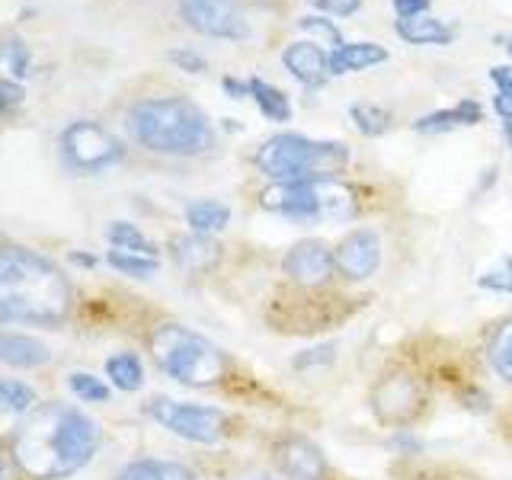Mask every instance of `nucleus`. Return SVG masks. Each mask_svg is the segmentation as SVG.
<instances>
[{
    "label": "nucleus",
    "instance_id": "1",
    "mask_svg": "<svg viewBox=\"0 0 512 480\" xmlns=\"http://www.w3.org/2000/svg\"><path fill=\"white\" fill-rule=\"evenodd\" d=\"M100 445V429L84 410L68 404L36 407L16 426L10 455L32 480H61L84 471Z\"/></svg>",
    "mask_w": 512,
    "mask_h": 480
},
{
    "label": "nucleus",
    "instance_id": "2",
    "mask_svg": "<svg viewBox=\"0 0 512 480\" xmlns=\"http://www.w3.org/2000/svg\"><path fill=\"white\" fill-rule=\"evenodd\" d=\"M74 308L68 276L26 247H0V324L61 327Z\"/></svg>",
    "mask_w": 512,
    "mask_h": 480
},
{
    "label": "nucleus",
    "instance_id": "3",
    "mask_svg": "<svg viewBox=\"0 0 512 480\" xmlns=\"http://www.w3.org/2000/svg\"><path fill=\"white\" fill-rule=\"evenodd\" d=\"M128 132L160 157H202L215 148V125L186 96H144L128 109Z\"/></svg>",
    "mask_w": 512,
    "mask_h": 480
},
{
    "label": "nucleus",
    "instance_id": "4",
    "mask_svg": "<svg viewBox=\"0 0 512 480\" xmlns=\"http://www.w3.org/2000/svg\"><path fill=\"white\" fill-rule=\"evenodd\" d=\"M260 208L295 224H336L359 215V192L340 176H311L295 183H269Z\"/></svg>",
    "mask_w": 512,
    "mask_h": 480
},
{
    "label": "nucleus",
    "instance_id": "5",
    "mask_svg": "<svg viewBox=\"0 0 512 480\" xmlns=\"http://www.w3.org/2000/svg\"><path fill=\"white\" fill-rule=\"evenodd\" d=\"M253 164L272 183H295V180H311V176H340L349 167V148L343 141H330V138L279 132L256 148Z\"/></svg>",
    "mask_w": 512,
    "mask_h": 480
},
{
    "label": "nucleus",
    "instance_id": "6",
    "mask_svg": "<svg viewBox=\"0 0 512 480\" xmlns=\"http://www.w3.org/2000/svg\"><path fill=\"white\" fill-rule=\"evenodd\" d=\"M151 356L160 372L186 388H212L228 375V356L183 324H160L151 333Z\"/></svg>",
    "mask_w": 512,
    "mask_h": 480
},
{
    "label": "nucleus",
    "instance_id": "7",
    "mask_svg": "<svg viewBox=\"0 0 512 480\" xmlns=\"http://www.w3.org/2000/svg\"><path fill=\"white\" fill-rule=\"evenodd\" d=\"M368 410L388 429H407L426 410V388L407 368H388L368 391Z\"/></svg>",
    "mask_w": 512,
    "mask_h": 480
},
{
    "label": "nucleus",
    "instance_id": "8",
    "mask_svg": "<svg viewBox=\"0 0 512 480\" xmlns=\"http://www.w3.org/2000/svg\"><path fill=\"white\" fill-rule=\"evenodd\" d=\"M148 416L173 436L196 445H218L231 432V420L224 410L205 404H183V400L173 397H154L148 404Z\"/></svg>",
    "mask_w": 512,
    "mask_h": 480
},
{
    "label": "nucleus",
    "instance_id": "9",
    "mask_svg": "<svg viewBox=\"0 0 512 480\" xmlns=\"http://www.w3.org/2000/svg\"><path fill=\"white\" fill-rule=\"evenodd\" d=\"M61 157L74 173H103L109 167L122 164L125 148L103 125L80 119L61 132Z\"/></svg>",
    "mask_w": 512,
    "mask_h": 480
},
{
    "label": "nucleus",
    "instance_id": "10",
    "mask_svg": "<svg viewBox=\"0 0 512 480\" xmlns=\"http://www.w3.org/2000/svg\"><path fill=\"white\" fill-rule=\"evenodd\" d=\"M180 16L205 39L244 42L250 36V23L237 0H180Z\"/></svg>",
    "mask_w": 512,
    "mask_h": 480
},
{
    "label": "nucleus",
    "instance_id": "11",
    "mask_svg": "<svg viewBox=\"0 0 512 480\" xmlns=\"http://www.w3.org/2000/svg\"><path fill=\"white\" fill-rule=\"evenodd\" d=\"M282 272L288 276V282H295L301 288H324L336 276L333 247L320 237H304L285 250Z\"/></svg>",
    "mask_w": 512,
    "mask_h": 480
},
{
    "label": "nucleus",
    "instance_id": "12",
    "mask_svg": "<svg viewBox=\"0 0 512 480\" xmlns=\"http://www.w3.org/2000/svg\"><path fill=\"white\" fill-rule=\"evenodd\" d=\"M381 237L375 228H352L333 247L336 272L346 282H368L381 269Z\"/></svg>",
    "mask_w": 512,
    "mask_h": 480
},
{
    "label": "nucleus",
    "instance_id": "13",
    "mask_svg": "<svg viewBox=\"0 0 512 480\" xmlns=\"http://www.w3.org/2000/svg\"><path fill=\"white\" fill-rule=\"evenodd\" d=\"M272 461L285 480H324L330 471L324 448L298 432H288L272 445Z\"/></svg>",
    "mask_w": 512,
    "mask_h": 480
},
{
    "label": "nucleus",
    "instance_id": "14",
    "mask_svg": "<svg viewBox=\"0 0 512 480\" xmlns=\"http://www.w3.org/2000/svg\"><path fill=\"white\" fill-rule=\"evenodd\" d=\"M282 68L292 74L301 87L317 90L327 84L330 77V52H324V45L317 39H301L282 48Z\"/></svg>",
    "mask_w": 512,
    "mask_h": 480
},
{
    "label": "nucleus",
    "instance_id": "15",
    "mask_svg": "<svg viewBox=\"0 0 512 480\" xmlns=\"http://www.w3.org/2000/svg\"><path fill=\"white\" fill-rule=\"evenodd\" d=\"M484 122V106L477 100H458L455 106L448 109H436V112H426L413 122V132L420 135H445V132H458V128H471Z\"/></svg>",
    "mask_w": 512,
    "mask_h": 480
},
{
    "label": "nucleus",
    "instance_id": "16",
    "mask_svg": "<svg viewBox=\"0 0 512 480\" xmlns=\"http://www.w3.org/2000/svg\"><path fill=\"white\" fill-rule=\"evenodd\" d=\"M394 32L407 45H452L458 39V26L439 20L432 13H420V16H410V20H397Z\"/></svg>",
    "mask_w": 512,
    "mask_h": 480
},
{
    "label": "nucleus",
    "instance_id": "17",
    "mask_svg": "<svg viewBox=\"0 0 512 480\" xmlns=\"http://www.w3.org/2000/svg\"><path fill=\"white\" fill-rule=\"evenodd\" d=\"M388 61V48L378 45V42H343L340 48L330 52V77H340V74H356V71H368L375 64Z\"/></svg>",
    "mask_w": 512,
    "mask_h": 480
},
{
    "label": "nucleus",
    "instance_id": "18",
    "mask_svg": "<svg viewBox=\"0 0 512 480\" xmlns=\"http://www.w3.org/2000/svg\"><path fill=\"white\" fill-rule=\"evenodd\" d=\"M221 256V247L215 244L212 237H202V234H189V237H180L173 240V260L183 272H192V276H199V272H208Z\"/></svg>",
    "mask_w": 512,
    "mask_h": 480
},
{
    "label": "nucleus",
    "instance_id": "19",
    "mask_svg": "<svg viewBox=\"0 0 512 480\" xmlns=\"http://www.w3.org/2000/svg\"><path fill=\"white\" fill-rule=\"evenodd\" d=\"M52 359V349H48L36 336H23V333H0V362H7L13 368H36Z\"/></svg>",
    "mask_w": 512,
    "mask_h": 480
},
{
    "label": "nucleus",
    "instance_id": "20",
    "mask_svg": "<svg viewBox=\"0 0 512 480\" xmlns=\"http://www.w3.org/2000/svg\"><path fill=\"white\" fill-rule=\"evenodd\" d=\"M186 224L192 234H202V237L221 234L231 224V208L215 199H196L186 205Z\"/></svg>",
    "mask_w": 512,
    "mask_h": 480
},
{
    "label": "nucleus",
    "instance_id": "21",
    "mask_svg": "<svg viewBox=\"0 0 512 480\" xmlns=\"http://www.w3.org/2000/svg\"><path fill=\"white\" fill-rule=\"evenodd\" d=\"M250 100L269 122L282 125L292 119V100H288V93L279 90L276 84H269L263 77H250Z\"/></svg>",
    "mask_w": 512,
    "mask_h": 480
},
{
    "label": "nucleus",
    "instance_id": "22",
    "mask_svg": "<svg viewBox=\"0 0 512 480\" xmlns=\"http://www.w3.org/2000/svg\"><path fill=\"white\" fill-rule=\"evenodd\" d=\"M490 84H493V112L500 116L503 138L512 151V68L509 64H493Z\"/></svg>",
    "mask_w": 512,
    "mask_h": 480
},
{
    "label": "nucleus",
    "instance_id": "23",
    "mask_svg": "<svg viewBox=\"0 0 512 480\" xmlns=\"http://www.w3.org/2000/svg\"><path fill=\"white\" fill-rule=\"evenodd\" d=\"M116 480H196V474H192V468H186V464H180V461L148 458V461L128 464Z\"/></svg>",
    "mask_w": 512,
    "mask_h": 480
},
{
    "label": "nucleus",
    "instance_id": "24",
    "mask_svg": "<svg viewBox=\"0 0 512 480\" xmlns=\"http://www.w3.org/2000/svg\"><path fill=\"white\" fill-rule=\"evenodd\" d=\"M487 362L496 375L512 384V317L493 327L487 340Z\"/></svg>",
    "mask_w": 512,
    "mask_h": 480
},
{
    "label": "nucleus",
    "instance_id": "25",
    "mask_svg": "<svg viewBox=\"0 0 512 480\" xmlns=\"http://www.w3.org/2000/svg\"><path fill=\"white\" fill-rule=\"evenodd\" d=\"M106 378L119 391H138L144 384V365L135 352H116L106 359Z\"/></svg>",
    "mask_w": 512,
    "mask_h": 480
},
{
    "label": "nucleus",
    "instance_id": "26",
    "mask_svg": "<svg viewBox=\"0 0 512 480\" xmlns=\"http://www.w3.org/2000/svg\"><path fill=\"white\" fill-rule=\"evenodd\" d=\"M349 119H352V125L359 128V135H365V138L388 135V128L394 122L391 109H384L378 103H352L349 106Z\"/></svg>",
    "mask_w": 512,
    "mask_h": 480
},
{
    "label": "nucleus",
    "instance_id": "27",
    "mask_svg": "<svg viewBox=\"0 0 512 480\" xmlns=\"http://www.w3.org/2000/svg\"><path fill=\"white\" fill-rule=\"evenodd\" d=\"M106 263L112 269H119L122 276H132V279H151V276H157V269H160L157 256L128 253V250H116V247L106 253Z\"/></svg>",
    "mask_w": 512,
    "mask_h": 480
},
{
    "label": "nucleus",
    "instance_id": "28",
    "mask_svg": "<svg viewBox=\"0 0 512 480\" xmlns=\"http://www.w3.org/2000/svg\"><path fill=\"white\" fill-rule=\"evenodd\" d=\"M109 244L116 250L128 253H144V256H157V247L144 237L132 221H112L109 224Z\"/></svg>",
    "mask_w": 512,
    "mask_h": 480
},
{
    "label": "nucleus",
    "instance_id": "29",
    "mask_svg": "<svg viewBox=\"0 0 512 480\" xmlns=\"http://www.w3.org/2000/svg\"><path fill=\"white\" fill-rule=\"evenodd\" d=\"M36 410V391L23 381H0V416H20Z\"/></svg>",
    "mask_w": 512,
    "mask_h": 480
},
{
    "label": "nucleus",
    "instance_id": "30",
    "mask_svg": "<svg viewBox=\"0 0 512 480\" xmlns=\"http://www.w3.org/2000/svg\"><path fill=\"white\" fill-rule=\"evenodd\" d=\"M68 388L77 394V400H84V404H106L109 400V384L90 372H74L68 378Z\"/></svg>",
    "mask_w": 512,
    "mask_h": 480
},
{
    "label": "nucleus",
    "instance_id": "31",
    "mask_svg": "<svg viewBox=\"0 0 512 480\" xmlns=\"http://www.w3.org/2000/svg\"><path fill=\"white\" fill-rule=\"evenodd\" d=\"M0 58H4V64L13 71V77L20 80L29 74L32 68V58H29V48L20 42V39H7L4 45H0Z\"/></svg>",
    "mask_w": 512,
    "mask_h": 480
},
{
    "label": "nucleus",
    "instance_id": "32",
    "mask_svg": "<svg viewBox=\"0 0 512 480\" xmlns=\"http://www.w3.org/2000/svg\"><path fill=\"white\" fill-rule=\"evenodd\" d=\"M480 288H487V292L512 295V260H509V256H503L500 266H493L490 272L480 276Z\"/></svg>",
    "mask_w": 512,
    "mask_h": 480
},
{
    "label": "nucleus",
    "instance_id": "33",
    "mask_svg": "<svg viewBox=\"0 0 512 480\" xmlns=\"http://www.w3.org/2000/svg\"><path fill=\"white\" fill-rule=\"evenodd\" d=\"M298 29L304 32H314V36H327L336 48L343 45V36H340V29L333 26V20H324V16H301L298 20Z\"/></svg>",
    "mask_w": 512,
    "mask_h": 480
},
{
    "label": "nucleus",
    "instance_id": "34",
    "mask_svg": "<svg viewBox=\"0 0 512 480\" xmlns=\"http://www.w3.org/2000/svg\"><path fill=\"white\" fill-rule=\"evenodd\" d=\"M308 4L320 13L336 16V20H346V16H356L362 10V0H308Z\"/></svg>",
    "mask_w": 512,
    "mask_h": 480
},
{
    "label": "nucleus",
    "instance_id": "35",
    "mask_svg": "<svg viewBox=\"0 0 512 480\" xmlns=\"http://www.w3.org/2000/svg\"><path fill=\"white\" fill-rule=\"evenodd\" d=\"M167 58H170L180 71H189V74H202V71H208V61H205L199 52H192V48H173V52H170Z\"/></svg>",
    "mask_w": 512,
    "mask_h": 480
},
{
    "label": "nucleus",
    "instance_id": "36",
    "mask_svg": "<svg viewBox=\"0 0 512 480\" xmlns=\"http://www.w3.org/2000/svg\"><path fill=\"white\" fill-rule=\"evenodd\" d=\"M23 87H20V80H7V77H0V116L4 112H10L16 103H23Z\"/></svg>",
    "mask_w": 512,
    "mask_h": 480
},
{
    "label": "nucleus",
    "instance_id": "37",
    "mask_svg": "<svg viewBox=\"0 0 512 480\" xmlns=\"http://www.w3.org/2000/svg\"><path fill=\"white\" fill-rule=\"evenodd\" d=\"M391 7H394V13H397V20H410V16L429 13L432 0H391Z\"/></svg>",
    "mask_w": 512,
    "mask_h": 480
},
{
    "label": "nucleus",
    "instance_id": "38",
    "mask_svg": "<svg viewBox=\"0 0 512 480\" xmlns=\"http://www.w3.org/2000/svg\"><path fill=\"white\" fill-rule=\"evenodd\" d=\"M221 90L231 96V100H247L250 96V77L247 80H240V77H221Z\"/></svg>",
    "mask_w": 512,
    "mask_h": 480
},
{
    "label": "nucleus",
    "instance_id": "39",
    "mask_svg": "<svg viewBox=\"0 0 512 480\" xmlns=\"http://www.w3.org/2000/svg\"><path fill=\"white\" fill-rule=\"evenodd\" d=\"M506 52H509V61H512V39H506Z\"/></svg>",
    "mask_w": 512,
    "mask_h": 480
},
{
    "label": "nucleus",
    "instance_id": "40",
    "mask_svg": "<svg viewBox=\"0 0 512 480\" xmlns=\"http://www.w3.org/2000/svg\"><path fill=\"white\" fill-rule=\"evenodd\" d=\"M0 480H4V464H0Z\"/></svg>",
    "mask_w": 512,
    "mask_h": 480
},
{
    "label": "nucleus",
    "instance_id": "41",
    "mask_svg": "<svg viewBox=\"0 0 512 480\" xmlns=\"http://www.w3.org/2000/svg\"><path fill=\"white\" fill-rule=\"evenodd\" d=\"M263 480H266V477H263Z\"/></svg>",
    "mask_w": 512,
    "mask_h": 480
}]
</instances>
